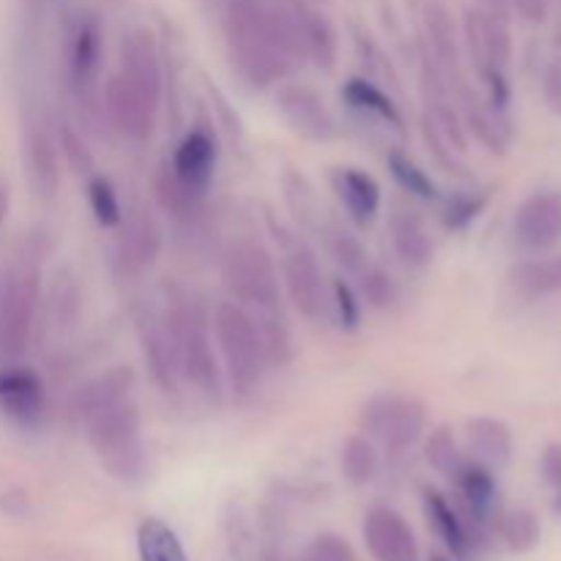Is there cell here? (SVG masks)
<instances>
[{"instance_id":"cell-3","label":"cell","mask_w":561,"mask_h":561,"mask_svg":"<svg viewBox=\"0 0 561 561\" xmlns=\"http://www.w3.org/2000/svg\"><path fill=\"white\" fill-rule=\"evenodd\" d=\"M170 337H173L175 359H179V376L195 383L208 398H219L222 392V370L217 365L211 340V316L195 296L184 294L170 301L168 312Z\"/></svg>"},{"instance_id":"cell-18","label":"cell","mask_w":561,"mask_h":561,"mask_svg":"<svg viewBox=\"0 0 561 561\" xmlns=\"http://www.w3.org/2000/svg\"><path fill=\"white\" fill-rule=\"evenodd\" d=\"M217 159L219 148L211 131L192 129L179 142V148H175L170 170H173V175L186 192H192L197 197H206V192L211 190L214 173H217Z\"/></svg>"},{"instance_id":"cell-34","label":"cell","mask_w":561,"mask_h":561,"mask_svg":"<svg viewBox=\"0 0 561 561\" xmlns=\"http://www.w3.org/2000/svg\"><path fill=\"white\" fill-rule=\"evenodd\" d=\"M340 469L351 485H370L378 474V453L373 438L351 436L340 449Z\"/></svg>"},{"instance_id":"cell-1","label":"cell","mask_w":561,"mask_h":561,"mask_svg":"<svg viewBox=\"0 0 561 561\" xmlns=\"http://www.w3.org/2000/svg\"><path fill=\"white\" fill-rule=\"evenodd\" d=\"M222 31L230 66L255 91L279 82L305 58L299 11L263 5L261 0H228Z\"/></svg>"},{"instance_id":"cell-51","label":"cell","mask_w":561,"mask_h":561,"mask_svg":"<svg viewBox=\"0 0 561 561\" xmlns=\"http://www.w3.org/2000/svg\"><path fill=\"white\" fill-rule=\"evenodd\" d=\"M553 507H557V513L561 515V496H557V499H553Z\"/></svg>"},{"instance_id":"cell-38","label":"cell","mask_w":561,"mask_h":561,"mask_svg":"<svg viewBox=\"0 0 561 561\" xmlns=\"http://www.w3.org/2000/svg\"><path fill=\"white\" fill-rule=\"evenodd\" d=\"M323 239H327V247H329V252H332V257L345 268V272H351V274L365 272L367 252H365V247L359 244V239H356V236H351L345 228L332 225V228H323Z\"/></svg>"},{"instance_id":"cell-37","label":"cell","mask_w":561,"mask_h":561,"mask_svg":"<svg viewBox=\"0 0 561 561\" xmlns=\"http://www.w3.org/2000/svg\"><path fill=\"white\" fill-rule=\"evenodd\" d=\"M88 206H91L93 219L102 228H118L121 219H124L115 186L104 175H88Z\"/></svg>"},{"instance_id":"cell-26","label":"cell","mask_w":561,"mask_h":561,"mask_svg":"<svg viewBox=\"0 0 561 561\" xmlns=\"http://www.w3.org/2000/svg\"><path fill=\"white\" fill-rule=\"evenodd\" d=\"M425 515H427V524L431 529L436 531L438 540L447 546V551L453 557L466 559L471 553V531L469 526L463 524V518L458 515V510L449 504L447 496H442L438 491L427 488L425 491Z\"/></svg>"},{"instance_id":"cell-52","label":"cell","mask_w":561,"mask_h":561,"mask_svg":"<svg viewBox=\"0 0 561 561\" xmlns=\"http://www.w3.org/2000/svg\"><path fill=\"white\" fill-rule=\"evenodd\" d=\"M431 561H449V559H444V557H433Z\"/></svg>"},{"instance_id":"cell-17","label":"cell","mask_w":561,"mask_h":561,"mask_svg":"<svg viewBox=\"0 0 561 561\" xmlns=\"http://www.w3.org/2000/svg\"><path fill=\"white\" fill-rule=\"evenodd\" d=\"M365 542L376 561H422L409 520L389 507H373L365 515Z\"/></svg>"},{"instance_id":"cell-24","label":"cell","mask_w":561,"mask_h":561,"mask_svg":"<svg viewBox=\"0 0 561 561\" xmlns=\"http://www.w3.org/2000/svg\"><path fill=\"white\" fill-rule=\"evenodd\" d=\"M118 69L146 82L153 91H162V58H159L157 36L148 27H135L126 33L124 44H121Z\"/></svg>"},{"instance_id":"cell-31","label":"cell","mask_w":561,"mask_h":561,"mask_svg":"<svg viewBox=\"0 0 561 561\" xmlns=\"http://www.w3.org/2000/svg\"><path fill=\"white\" fill-rule=\"evenodd\" d=\"M137 557L140 561H190L179 535L159 518H142L137 526Z\"/></svg>"},{"instance_id":"cell-4","label":"cell","mask_w":561,"mask_h":561,"mask_svg":"<svg viewBox=\"0 0 561 561\" xmlns=\"http://www.w3.org/2000/svg\"><path fill=\"white\" fill-rule=\"evenodd\" d=\"M214 340L222 356V373L236 394H247L261 383L266 367V343L261 323L239 301H222L211 318Z\"/></svg>"},{"instance_id":"cell-5","label":"cell","mask_w":561,"mask_h":561,"mask_svg":"<svg viewBox=\"0 0 561 561\" xmlns=\"http://www.w3.org/2000/svg\"><path fill=\"white\" fill-rule=\"evenodd\" d=\"M42 268L36 255H22L0 277V365H14L25 356L36 327Z\"/></svg>"},{"instance_id":"cell-35","label":"cell","mask_w":561,"mask_h":561,"mask_svg":"<svg viewBox=\"0 0 561 561\" xmlns=\"http://www.w3.org/2000/svg\"><path fill=\"white\" fill-rule=\"evenodd\" d=\"M153 195H157V203L162 206L164 214H170L173 219H192L201 208L203 197L192 195L184 186L179 184V179L173 175L170 164H162V168L153 173Z\"/></svg>"},{"instance_id":"cell-48","label":"cell","mask_w":561,"mask_h":561,"mask_svg":"<svg viewBox=\"0 0 561 561\" xmlns=\"http://www.w3.org/2000/svg\"><path fill=\"white\" fill-rule=\"evenodd\" d=\"M546 96L551 102L553 110L561 113V66H553L546 77Z\"/></svg>"},{"instance_id":"cell-32","label":"cell","mask_w":561,"mask_h":561,"mask_svg":"<svg viewBox=\"0 0 561 561\" xmlns=\"http://www.w3.org/2000/svg\"><path fill=\"white\" fill-rule=\"evenodd\" d=\"M496 531L513 553H529L540 546L542 526L531 510H510L496 518Z\"/></svg>"},{"instance_id":"cell-28","label":"cell","mask_w":561,"mask_h":561,"mask_svg":"<svg viewBox=\"0 0 561 561\" xmlns=\"http://www.w3.org/2000/svg\"><path fill=\"white\" fill-rule=\"evenodd\" d=\"M425 33L431 42L433 55L438 60V69L447 71L449 77L460 75V47H458V31H455V20L442 3L425 5Z\"/></svg>"},{"instance_id":"cell-47","label":"cell","mask_w":561,"mask_h":561,"mask_svg":"<svg viewBox=\"0 0 561 561\" xmlns=\"http://www.w3.org/2000/svg\"><path fill=\"white\" fill-rule=\"evenodd\" d=\"M518 14L529 22H542L548 16V0H513Z\"/></svg>"},{"instance_id":"cell-14","label":"cell","mask_w":561,"mask_h":561,"mask_svg":"<svg viewBox=\"0 0 561 561\" xmlns=\"http://www.w3.org/2000/svg\"><path fill=\"white\" fill-rule=\"evenodd\" d=\"M274 102H277V110L285 118V124L296 135L316 142H329L337 137V121L329 113L327 102L312 88L296 85V82H283L277 88Z\"/></svg>"},{"instance_id":"cell-29","label":"cell","mask_w":561,"mask_h":561,"mask_svg":"<svg viewBox=\"0 0 561 561\" xmlns=\"http://www.w3.org/2000/svg\"><path fill=\"white\" fill-rule=\"evenodd\" d=\"M299 22L301 42H305V58H310L321 71H334L340 44L332 22L323 14H318V11H299Z\"/></svg>"},{"instance_id":"cell-30","label":"cell","mask_w":561,"mask_h":561,"mask_svg":"<svg viewBox=\"0 0 561 561\" xmlns=\"http://www.w3.org/2000/svg\"><path fill=\"white\" fill-rule=\"evenodd\" d=\"M510 283L520 296H529V299L561 294V255L518 263L510 274Z\"/></svg>"},{"instance_id":"cell-39","label":"cell","mask_w":561,"mask_h":561,"mask_svg":"<svg viewBox=\"0 0 561 561\" xmlns=\"http://www.w3.org/2000/svg\"><path fill=\"white\" fill-rule=\"evenodd\" d=\"M425 458L438 474L444 477H453V471L463 463V455H460L458 442H455L453 431L447 425L436 427V431L427 436L425 442Z\"/></svg>"},{"instance_id":"cell-25","label":"cell","mask_w":561,"mask_h":561,"mask_svg":"<svg viewBox=\"0 0 561 561\" xmlns=\"http://www.w3.org/2000/svg\"><path fill=\"white\" fill-rule=\"evenodd\" d=\"M131 383H135V373H131V367H124V365L113 367V370L102 373V376L82 383V387L77 389L75 400H71V409H75V414L80 416V420H85V416L96 414V411L129 398Z\"/></svg>"},{"instance_id":"cell-40","label":"cell","mask_w":561,"mask_h":561,"mask_svg":"<svg viewBox=\"0 0 561 561\" xmlns=\"http://www.w3.org/2000/svg\"><path fill=\"white\" fill-rule=\"evenodd\" d=\"M485 203H488V197L474 195V192H458V195H453L447 201V206H444V214H442L444 228L466 230L477 217H480L482 208H485Z\"/></svg>"},{"instance_id":"cell-46","label":"cell","mask_w":561,"mask_h":561,"mask_svg":"<svg viewBox=\"0 0 561 561\" xmlns=\"http://www.w3.org/2000/svg\"><path fill=\"white\" fill-rule=\"evenodd\" d=\"M540 471L546 485L551 488L557 496H561V442H551L546 449H542Z\"/></svg>"},{"instance_id":"cell-9","label":"cell","mask_w":561,"mask_h":561,"mask_svg":"<svg viewBox=\"0 0 561 561\" xmlns=\"http://www.w3.org/2000/svg\"><path fill=\"white\" fill-rule=\"evenodd\" d=\"M159 102H162V91H153L146 82L118 69L104 85L102 110L121 135L140 142L151 137L153 126H157Z\"/></svg>"},{"instance_id":"cell-42","label":"cell","mask_w":561,"mask_h":561,"mask_svg":"<svg viewBox=\"0 0 561 561\" xmlns=\"http://www.w3.org/2000/svg\"><path fill=\"white\" fill-rule=\"evenodd\" d=\"M359 277H362V296H365L376 310H389V307L398 301L400 296L398 285H394V279L389 277L383 268L367 266Z\"/></svg>"},{"instance_id":"cell-27","label":"cell","mask_w":561,"mask_h":561,"mask_svg":"<svg viewBox=\"0 0 561 561\" xmlns=\"http://www.w3.org/2000/svg\"><path fill=\"white\" fill-rule=\"evenodd\" d=\"M340 93H343V102L356 113L394 126V129H403V113L398 110L394 99L370 77H351Z\"/></svg>"},{"instance_id":"cell-10","label":"cell","mask_w":561,"mask_h":561,"mask_svg":"<svg viewBox=\"0 0 561 561\" xmlns=\"http://www.w3.org/2000/svg\"><path fill=\"white\" fill-rule=\"evenodd\" d=\"M285 257H283V283L288 290L290 305L305 316L307 321L321 323L327 321L332 312V296H329V285L323 279L321 263H318L316 252L301 241L283 236Z\"/></svg>"},{"instance_id":"cell-12","label":"cell","mask_w":561,"mask_h":561,"mask_svg":"<svg viewBox=\"0 0 561 561\" xmlns=\"http://www.w3.org/2000/svg\"><path fill=\"white\" fill-rule=\"evenodd\" d=\"M463 33L471 60H474L482 80L493 75H504L510 58H513V33H510L504 14L491 9H471L466 14Z\"/></svg>"},{"instance_id":"cell-19","label":"cell","mask_w":561,"mask_h":561,"mask_svg":"<svg viewBox=\"0 0 561 561\" xmlns=\"http://www.w3.org/2000/svg\"><path fill=\"white\" fill-rule=\"evenodd\" d=\"M137 334H140L142 359H146L151 378L162 392H175L179 383V359H175L173 337L164 316H153V312H142L137 318Z\"/></svg>"},{"instance_id":"cell-20","label":"cell","mask_w":561,"mask_h":561,"mask_svg":"<svg viewBox=\"0 0 561 561\" xmlns=\"http://www.w3.org/2000/svg\"><path fill=\"white\" fill-rule=\"evenodd\" d=\"M332 190L337 195L340 206L345 208L356 225H370L381 211V186L367 170L359 168H334Z\"/></svg>"},{"instance_id":"cell-7","label":"cell","mask_w":561,"mask_h":561,"mask_svg":"<svg viewBox=\"0 0 561 561\" xmlns=\"http://www.w3.org/2000/svg\"><path fill=\"white\" fill-rule=\"evenodd\" d=\"M359 422L367 438L383 444L389 453H403L425 433L427 405L411 394L381 392L362 405Z\"/></svg>"},{"instance_id":"cell-43","label":"cell","mask_w":561,"mask_h":561,"mask_svg":"<svg viewBox=\"0 0 561 561\" xmlns=\"http://www.w3.org/2000/svg\"><path fill=\"white\" fill-rule=\"evenodd\" d=\"M60 153H64L66 164L77 175H93V157L85 142H82L80 131H75V126H60Z\"/></svg>"},{"instance_id":"cell-45","label":"cell","mask_w":561,"mask_h":561,"mask_svg":"<svg viewBox=\"0 0 561 561\" xmlns=\"http://www.w3.org/2000/svg\"><path fill=\"white\" fill-rule=\"evenodd\" d=\"M301 561H356V553L343 537L321 535L310 542Z\"/></svg>"},{"instance_id":"cell-21","label":"cell","mask_w":561,"mask_h":561,"mask_svg":"<svg viewBox=\"0 0 561 561\" xmlns=\"http://www.w3.org/2000/svg\"><path fill=\"white\" fill-rule=\"evenodd\" d=\"M389 239H392V250L405 266L425 268L433 261V236L427 230L425 219L414 211V208L394 206L389 214Z\"/></svg>"},{"instance_id":"cell-2","label":"cell","mask_w":561,"mask_h":561,"mask_svg":"<svg viewBox=\"0 0 561 561\" xmlns=\"http://www.w3.org/2000/svg\"><path fill=\"white\" fill-rule=\"evenodd\" d=\"M88 442L99 466L107 471L113 480L124 485L146 480L148 474V449L142 444L140 414L129 398L85 416Z\"/></svg>"},{"instance_id":"cell-50","label":"cell","mask_w":561,"mask_h":561,"mask_svg":"<svg viewBox=\"0 0 561 561\" xmlns=\"http://www.w3.org/2000/svg\"><path fill=\"white\" fill-rule=\"evenodd\" d=\"M203 3L214 5V9H222V5H225V3H228V0H203Z\"/></svg>"},{"instance_id":"cell-11","label":"cell","mask_w":561,"mask_h":561,"mask_svg":"<svg viewBox=\"0 0 561 561\" xmlns=\"http://www.w3.org/2000/svg\"><path fill=\"white\" fill-rule=\"evenodd\" d=\"M22 159L33 192L53 197L60 186V153L47 115L38 107H25L22 113Z\"/></svg>"},{"instance_id":"cell-36","label":"cell","mask_w":561,"mask_h":561,"mask_svg":"<svg viewBox=\"0 0 561 561\" xmlns=\"http://www.w3.org/2000/svg\"><path fill=\"white\" fill-rule=\"evenodd\" d=\"M387 168L392 173V179L398 181V186L403 192H409L416 201H438V186L409 153L403 151H389L387 153Z\"/></svg>"},{"instance_id":"cell-23","label":"cell","mask_w":561,"mask_h":561,"mask_svg":"<svg viewBox=\"0 0 561 561\" xmlns=\"http://www.w3.org/2000/svg\"><path fill=\"white\" fill-rule=\"evenodd\" d=\"M466 449L477 463L502 469L513 458V431L496 416H471L466 422Z\"/></svg>"},{"instance_id":"cell-41","label":"cell","mask_w":561,"mask_h":561,"mask_svg":"<svg viewBox=\"0 0 561 561\" xmlns=\"http://www.w3.org/2000/svg\"><path fill=\"white\" fill-rule=\"evenodd\" d=\"M285 197H288V206L294 208L296 217L305 225H316L321 219V214H318V197L312 192V186L307 184L305 175L285 173Z\"/></svg>"},{"instance_id":"cell-49","label":"cell","mask_w":561,"mask_h":561,"mask_svg":"<svg viewBox=\"0 0 561 561\" xmlns=\"http://www.w3.org/2000/svg\"><path fill=\"white\" fill-rule=\"evenodd\" d=\"M510 5V0H485V9L491 11H499V14H504V9Z\"/></svg>"},{"instance_id":"cell-8","label":"cell","mask_w":561,"mask_h":561,"mask_svg":"<svg viewBox=\"0 0 561 561\" xmlns=\"http://www.w3.org/2000/svg\"><path fill=\"white\" fill-rule=\"evenodd\" d=\"M104 38L102 25L93 14H80L69 27V44H66V69H69V85L75 91L80 113L96 121L104 115L102 96H99V77H102Z\"/></svg>"},{"instance_id":"cell-6","label":"cell","mask_w":561,"mask_h":561,"mask_svg":"<svg viewBox=\"0 0 561 561\" xmlns=\"http://www.w3.org/2000/svg\"><path fill=\"white\" fill-rule=\"evenodd\" d=\"M222 283L241 307H257L272 316L279 305V274L266 247L239 239L222 257Z\"/></svg>"},{"instance_id":"cell-22","label":"cell","mask_w":561,"mask_h":561,"mask_svg":"<svg viewBox=\"0 0 561 561\" xmlns=\"http://www.w3.org/2000/svg\"><path fill=\"white\" fill-rule=\"evenodd\" d=\"M449 480L458 488L460 502L469 510L471 520H477V524H491V520H496L499 488L488 466L463 458V463L453 471Z\"/></svg>"},{"instance_id":"cell-16","label":"cell","mask_w":561,"mask_h":561,"mask_svg":"<svg viewBox=\"0 0 561 561\" xmlns=\"http://www.w3.org/2000/svg\"><path fill=\"white\" fill-rule=\"evenodd\" d=\"M47 409V387L31 367L0 365V411L16 425H36Z\"/></svg>"},{"instance_id":"cell-15","label":"cell","mask_w":561,"mask_h":561,"mask_svg":"<svg viewBox=\"0 0 561 561\" xmlns=\"http://www.w3.org/2000/svg\"><path fill=\"white\" fill-rule=\"evenodd\" d=\"M162 255V228L146 206H137L121 219V236L115 244L118 268L129 277H140Z\"/></svg>"},{"instance_id":"cell-33","label":"cell","mask_w":561,"mask_h":561,"mask_svg":"<svg viewBox=\"0 0 561 561\" xmlns=\"http://www.w3.org/2000/svg\"><path fill=\"white\" fill-rule=\"evenodd\" d=\"M466 126L471 129V135L493 153H504L507 151L510 142V131L507 124L499 118V110L488 107V104L477 102V99H466Z\"/></svg>"},{"instance_id":"cell-13","label":"cell","mask_w":561,"mask_h":561,"mask_svg":"<svg viewBox=\"0 0 561 561\" xmlns=\"http://www.w3.org/2000/svg\"><path fill=\"white\" fill-rule=\"evenodd\" d=\"M513 236L526 252H548L561 241V190L526 197L513 219Z\"/></svg>"},{"instance_id":"cell-44","label":"cell","mask_w":561,"mask_h":561,"mask_svg":"<svg viewBox=\"0 0 561 561\" xmlns=\"http://www.w3.org/2000/svg\"><path fill=\"white\" fill-rule=\"evenodd\" d=\"M332 307L340 318V327L354 332L362 321V305H359V296L356 290L345 283L343 277H337L332 283Z\"/></svg>"}]
</instances>
